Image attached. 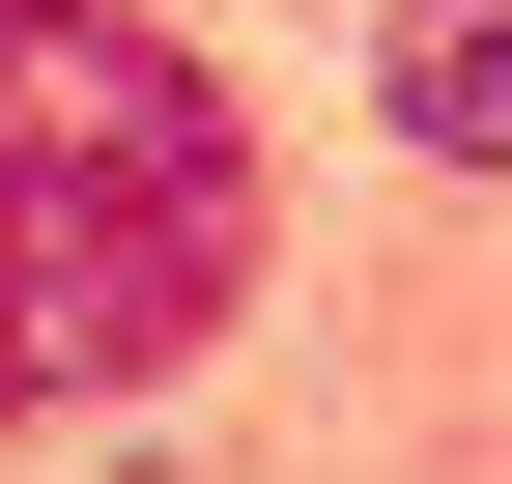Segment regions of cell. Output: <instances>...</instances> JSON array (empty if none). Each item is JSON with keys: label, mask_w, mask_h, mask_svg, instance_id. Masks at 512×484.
<instances>
[{"label": "cell", "mask_w": 512, "mask_h": 484, "mask_svg": "<svg viewBox=\"0 0 512 484\" xmlns=\"http://www.w3.org/2000/svg\"><path fill=\"white\" fill-rule=\"evenodd\" d=\"M399 143H427V171L512 143V0H399Z\"/></svg>", "instance_id": "cell-2"}, {"label": "cell", "mask_w": 512, "mask_h": 484, "mask_svg": "<svg viewBox=\"0 0 512 484\" xmlns=\"http://www.w3.org/2000/svg\"><path fill=\"white\" fill-rule=\"evenodd\" d=\"M256 314V114L143 0H0V428Z\"/></svg>", "instance_id": "cell-1"}]
</instances>
